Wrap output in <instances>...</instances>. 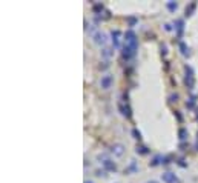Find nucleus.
I'll use <instances>...</instances> for the list:
<instances>
[{
  "instance_id": "nucleus-22",
  "label": "nucleus",
  "mask_w": 198,
  "mask_h": 183,
  "mask_svg": "<svg viewBox=\"0 0 198 183\" xmlns=\"http://www.w3.org/2000/svg\"><path fill=\"white\" fill-rule=\"evenodd\" d=\"M169 102H172V103L178 102V94H177V93H175V94H170V96H169Z\"/></svg>"
},
{
  "instance_id": "nucleus-28",
  "label": "nucleus",
  "mask_w": 198,
  "mask_h": 183,
  "mask_svg": "<svg viewBox=\"0 0 198 183\" xmlns=\"http://www.w3.org/2000/svg\"><path fill=\"white\" fill-rule=\"evenodd\" d=\"M85 183H94V181H91V180H86V181H85Z\"/></svg>"
},
{
  "instance_id": "nucleus-19",
  "label": "nucleus",
  "mask_w": 198,
  "mask_h": 183,
  "mask_svg": "<svg viewBox=\"0 0 198 183\" xmlns=\"http://www.w3.org/2000/svg\"><path fill=\"white\" fill-rule=\"evenodd\" d=\"M178 137H180V140H181V142L186 140V139H187V129L180 128V131H178Z\"/></svg>"
},
{
  "instance_id": "nucleus-6",
  "label": "nucleus",
  "mask_w": 198,
  "mask_h": 183,
  "mask_svg": "<svg viewBox=\"0 0 198 183\" xmlns=\"http://www.w3.org/2000/svg\"><path fill=\"white\" fill-rule=\"evenodd\" d=\"M118 109L121 111V114L125 116L126 119H131L132 117V109H131V106H129V103H123V102H120L118 103Z\"/></svg>"
},
{
  "instance_id": "nucleus-17",
  "label": "nucleus",
  "mask_w": 198,
  "mask_h": 183,
  "mask_svg": "<svg viewBox=\"0 0 198 183\" xmlns=\"http://www.w3.org/2000/svg\"><path fill=\"white\" fill-rule=\"evenodd\" d=\"M135 152H137V154H141V155H146L147 152H149V149H147L146 146H143V145H137Z\"/></svg>"
},
{
  "instance_id": "nucleus-23",
  "label": "nucleus",
  "mask_w": 198,
  "mask_h": 183,
  "mask_svg": "<svg viewBox=\"0 0 198 183\" xmlns=\"http://www.w3.org/2000/svg\"><path fill=\"white\" fill-rule=\"evenodd\" d=\"M128 23H129V26H134L137 23V19L135 17H128Z\"/></svg>"
},
{
  "instance_id": "nucleus-9",
  "label": "nucleus",
  "mask_w": 198,
  "mask_h": 183,
  "mask_svg": "<svg viewBox=\"0 0 198 183\" xmlns=\"http://www.w3.org/2000/svg\"><path fill=\"white\" fill-rule=\"evenodd\" d=\"M112 43H114V46L115 48H120V36H121V32L118 31V29H115V31H112Z\"/></svg>"
},
{
  "instance_id": "nucleus-20",
  "label": "nucleus",
  "mask_w": 198,
  "mask_h": 183,
  "mask_svg": "<svg viewBox=\"0 0 198 183\" xmlns=\"http://www.w3.org/2000/svg\"><path fill=\"white\" fill-rule=\"evenodd\" d=\"M132 135H134V139H137V140H141V132H140L137 128H134V129H132Z\"/></svg>"
},
{
  "instance_id": "nucleus-24",
  "label": "nucleus",
  "mask_w": 198,
  "mask_h": 183,
  "mask_svg": "<svg viewBox=\"0 0 198 183\" xmlns=\"http://www.w3.org/2000/svg\"><path fill=\"white\" fill-rule=\"evenodd\" d=\"M161 54L166 56L167 54V48H166V45H161Z\"/></svg>"
},
{
  "instance_id": "nucleus-11",
  "label": "nucleus",
  "mask_w": 198,
  "mask_h": 183,
  "mask_svg": "<svg viewBox=\"0 0 198 183\" xmlns=\"http://www.w3.org/2000/svg\"><path fill=\"white\" fill-rule=\"evenodd\" d=\"M180 53H181L184 57H189V56H190V49H189V46H187L184 42H180Z\"/></svg>"
},
{
  "instance_id": "nucleus-21",
  "label": "nucleus",
  "mask_w": 198,
  "mask_h": 183,
  "mask_svg": "<svg viewBox=\"0 0 198 183\" xmlns=\"http://www.w3.org/2000/svg\"><path fill=\"white\" fill-rule=\"evenodd\" d=\"M193 105H195V96H192V97L189 99V102L186 103V106H187V108H193Z\"/></svg>"
},
{
  "instance_id": "nucleus-16",
  "label": "nucleus",
  "mask_w": 198,
  "mask_h": 183,
  "mask_svg": "<svg viewBox=\"0 0 198 183\" xmlns=\"http://www.w3.org/2000/svg\"><path fill=\"white\" fill-rule=\"evenodd\" d=\"M160 163H163V157H161V155H155V157L151 160V162H149L151 166H158Z\"/></svg>"
},
{
  "instance_id": "nucleus-2",
  "label": "nucleus",
  "mask_w": 198,
  "mask_h": 183,
  "mask_svg": "<svg viewBox=\"0 0 198 183\" xmlns=\"http://www.w3.org/2000/svg\"><path fill=\"white\" fill-rule=\"evenodd\" d=\"M184 73H186V76H184V83H186V86H187L189 89H192V88L195 86V76H193V71H192V68H190L189 65L184 66Z\"/></svg>"
},
{
  "instance_id": "nucleus-8",
  "label": "nucleus",
  "mask_w": 198,
  "mask_h": 183,
  "mask_svg": "<svg viewBox=\"0 0 198 183\" xmlns=\"http://www.w3.org/2000/svg\"><path fill=\"white\" fill-rule=\"evenodd\" d=\"M135 54H137V51L135 49H132V48H129V46H123V51H121V56H123V59L125 60H131L132 57H135Z\"/></svg>"
},
{
  "instance_id": "nucleus-12",
  "label": "nucleus",
  "mask_w": 198,
  "mask_h": 183,
  "mask_svg": "<svg viewBox=\"0 0 198 183\" xmlns=\"http://www.w3.org/2000/svg\"><path fill=\"white\" fill-rule=\"evenodd\" d=\"M112 56H114V49H112V48H103V49H102V57H103V59L109 60Z\"/></svg>"
},
{
  "instance_id": "nucleus-27",
  "label": "nucleus",
  "mask_w": 198,
  "mask_h": 183,
  "mask_svg": "<svg viewBox=\"0 0 198 183\" xmlns=\"http://www.w3.org/2000/svg\"><path fill=\"white\" fill-rule=\"evenodd\" d=\"M146 183H157L155 180H149V181H146Z\"/></svg>"
},
{
  "instance_id": "nucleus-26",
  "label": "nucleus",
  "mask_w": 198,
  "mask_h": 183,
  "mask_svg": "<svg viewBox=\"0 0 198 183\" xmlns=\"http://www.w3.org/2000/svg\"><path fill=\"white\" fill-rule=\"evenodd\" d=\"M183 162H184V160H183V158H180V160H178V165L184 168V166H186V163H183Z\"/></svg>"
},
{
  "instance_id": "nucleus-5",
  "label": "nucleus",
  "mask_w": 198,
  "mask_h": 183,
  "mask_svg": "<svg viewBox=\"0 0 198 183\" xmlns=\"http://www.w3.org/2000/svg\"><path fill=\"white\" fill-rule=\"evenodd\" d=\"M111 154L114 157H121L123 154H125V146H123L121 143H114L111 146Z\"/></svg>"
},
{
  "instance_id": "nucleus-25",
  "label": "nucleus",
  "mask_w": 198,
  "mask_h": 183,
  "mask_svg": "<svg viewBox=\"0 0 198 183\" xmlns=\"http://www.w3.org/2000/svg\"><path fill=\"white\" fill-rule=\"evenodd\" d=\"M164 29H166V31H172V25H170V23H166V25H164Z\"/></svg>"
},
{
  "instance_id": "nucleus-14",
  "label": "nucleus",
  "mask_w": 198,
  "mask_h": 183,
  "mask_svg": "<svg viewBox=\"0 0 198 183\" xmlns=\"http://www.w3.org/2000/svg\"><path fill=\"white\" fill-rule=\"evenodd\" d=\"M195 8H196V2H190V3L186 6V17H190V15L193 14Z\"/></svg>"
},
{
  "instance_id": "nucleus-10",
  "label": "nucleus",
  "mask_w": 198,
  "mask_h": 183,
  "mask_svg": "<svg viewBox=\"0 0 198 183\" xmlns=\"http://www.w3.org/2000/svg\"><path fill=\"white\" fill-rule=\"evenodd\" d=\"M103 168H105V171H117V165L111 158H108L106 162H103Z\"/></svg>"
},
{
  "instance_id": "nucleus-15",
  "label": "nucleus",
  "mask_w": 198,
  "mask_h": 183,
  "mask_svg": "<svg viewBox=\"0 0 198 183\" xmlns=\"http://www.w3.org/2000/svg\"><path fill=\"white\" fill-rule=\"evenodd\" d=\"M166 8H167L170 12H175V11L178 9V3H177V2H172V0H170V2L166 3Z\"/></svg>"
},
{
  "instance_id": "nucleus-13",
  "label": "nucleus",
  "mask_w": 198,
  "mask_h": 183,
  "mask_svg": "<svg viewBox=\"0 0 198 183\" xmlns=\"http://www.w3.org/2000/svg\"><path fill=\"white\" fill-rule=\"evenodd\" d=\"M175 29H177V32H178V37L181 36V32H183V29H184V22L180 19V20H175Z\"/></svg>"
},
{
  "instance_id": "nucleus-1",
  "label": "nucleus",
  "mask_w": 198,
  "mask_h": 183,
  "mask_svg": "<svg viewBox=\"0 0 198 183\" xmlns=\"http://www.w3.org/2000/svg\"><path fill=\"white\" fill-rule=\"evenodd\" d=\"M125 45L129 46V48H132V49H135V51L138 49V40H137V36H135V32L132 29L126 31V34H125Z\"/></svg>"
},
{
  "instance_id": "nucleus-18",
  "label": "nucleus",
  "mask_w": 198,
  "mask_h": 183,
  "mask_svg": "<svg viewBox=\"0 0 198 183\" xmlns=\"http://www.w3.org/2000/svg\"><path fill=\"white\" fill-rule=\"evenodd\" d=\"M103 9H105L103 3H94V6H92V11H94L95 14H102Z\"/></svg>"
},
{
  "instance_id": "nucleus-7",
  "label": "nucleus",
  "mask_w": 198,
  "mask_h": 183,
  "mask_svg": "<svg viewBox=\"0 0 198 183\" xmlns=\"http://www.w3.org/2000/svg\"><path fill=\"white\" fill-rule=\"evenodd\" d=\"M112 83H114V77H112L111 74L103 76V77H102V80H100V86H102L103 89H109V88L112 86Z\"/></svg>"
},
{
  "instance_id": "nucleus-3",
  "label": "nucleus",
  "mask_w": 198,
  "mask_h": 183,
  "mask_svg": "<svg viewBox=\"0 0 198 183\" xmlns=\"http://www.w3.org/2000/svg\"><path fill=\"white\" fill-rule=\"evenodd\" d=\"M92 42H94L95 45H98V46L106 45V42H108L106 32H103V31H95V32L92 34Z\"/></svg>"
},
{
  "instance_id": "nucleus-4",
  "label": "nucleus",
  "mask_w": 198,
  "mask_h": 183,
  "mask_svg": "<svg viewBox=\"0 0 198 183\" xmlns=\"http://www.w3.org/2000/svg\"><path fill=\"white\" fill-rule=\"evenodd\" d=\"M161 180L164 183H180L178 177L174 174V172H163L161 174Z\"/></svg>"
}]
</instances>
